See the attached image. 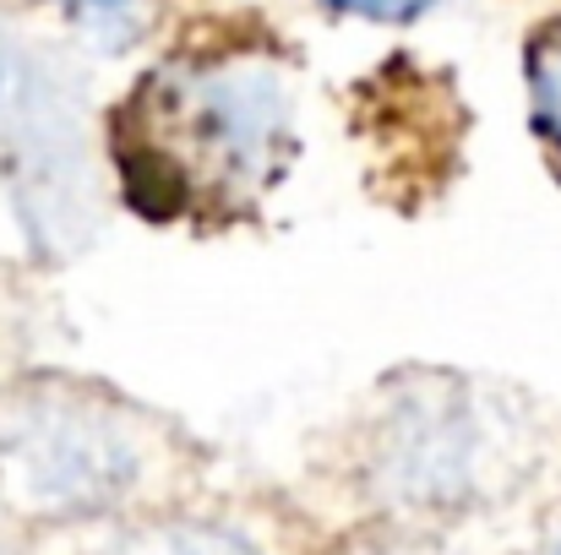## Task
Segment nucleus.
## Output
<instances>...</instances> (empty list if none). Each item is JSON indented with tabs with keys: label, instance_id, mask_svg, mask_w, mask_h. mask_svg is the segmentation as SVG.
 Wrapping results in <instances>:
<instances>
[{
	"label": "nucleus",
	"instance_id": "nucleus-6",
	"mask_svg": "<svg viewBox=\"0 0 561 555\" xmlns=\"http://www.w3.org/2000/svg\"><path fill=\"white\" fill-rule=\"evenodd\" d=\"M322 5H333L344 16H366V22H414L436 0H322Z\"/></svg>",
	"mask_w": 561,
	"mask_h": 555
},
{
	"label": "nucleus",
	"instance_id": "nucleus-8",
	"mask_svg": "<svg viewBox=\"0 0 561 555\" xmlns=\"http://www.w3.org/2000/svg\"><path fill=\"white\" fill-rule=\"evenodd\" d=\"M546 555H561V529L551 534V545H546Z\"/></svg>",
	"mask_w": 561,
	"mask_h": 555
},
{
	"label": "nucleus",
	"instance_id": "nucleus-2",
	"mask_svg": "<svg viewBox=\"0 0 561 555\" xmlns=\"http://www.w3.org/2000/svg\"><path fill=\"white\" fill-rule=\"evenodd\" d=\"M0 479L33 518H104L148 479V447L110 403L44 392L5 425Z\"/></svg>",
	"mask_w": 561,
	"mask_h": 555
},
{
	"label": "nucleus",
	"instance_id": "nucleus-5",
	"mask_svg": "<svg viewBox=\"0 0 561 555\" xmlns=\"http://www.w3.org/2000/svg\"><path fill=\"white\" fill-rule=\"evenodd\" d=\"M535 93H540V115L561 137V38L546 44V55L535 60Z\"/></svg>",
	"mask_w": 561,
	"mask_h": 555
},
{
	"label": "nucleus",
	"instance_id": "nucleus-1",
	"mask_svg": "<svg viewBox=\"0 0 561 555\" xmlns=\"http://www.w3.org/2000/svg\"><path fill=\"white\" fill-rule=\"evenodd\" d=\"M142 131L121 148L126 190L142 212H181L191 201H251L284 170L289 142V93L284 77L262 60H186L153 71L137 93Z\"/></svg>",
	"mask_w": 561,
	"mask_h": 555
},
{
	"label": "nucleus",
	"instance_id": "nucleus-4",
	"mask_svg": "<svg viewBox=\"0 0 561 555\" xmlns=\"http://www.w3.org/2000/svg\"><path fill=\"white\" fill-rule=\"evenodd\" d=\"M104 555H262L245 529L224 523V518H153L126 529L121 540H110Z\"/></svg>",
	"mask_w": 561,
	"mask_h": 555
},
{
	"label": "nucleus",
	"instance_id": "nucleus-3",
	"mask_svg": "<svg viewBox=\"0 0 561 555\" xmlns=\"http://www.w3.org/2000/svg\"><path fill=\"white\" fill-rule=\"evenodd\" d=\"M496 414L463 381H425L387 403L371 430V485L381 501L409 512H447L469 507L491 474Z\"/></svg>",
	"mask_w": 561,
	"mask_h": 555
},
{
	"label": "nucleus",
	"instance_id": "nucleus-9",
	"mask_svg": "<svg viewBox=\"0 0 561 555\" xmlns=\"http://www.w3.org/2000/svg\"><path fill=\"white\" fill-rule=\"evenodd\" d=\"M0 555H16V551H5V545H0Z\"/></svg>",
	"mask_w": 561,
	"mask_h": 555
},
{
	"label": "nucleus",
	"instance_id": "nucleus-7",
	"mask_svg": "<svg viewBox=\"0 0 561 555\" xmlns=\"http://www.w3.org/2000/svg\"><path fill=\"white\" fill-rule=\"evenodd\" d=\"M60 5L77 16H131L142 0H60Z\"/></svg>",
	"mask_w": 561,
	"mask_h": 555
}]
</instances>
